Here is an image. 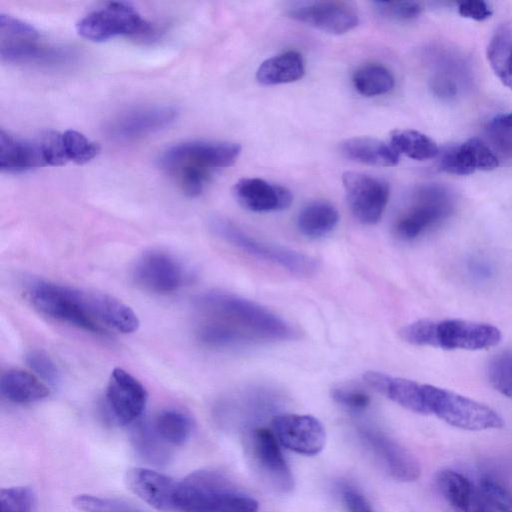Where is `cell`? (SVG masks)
Wrapping results in <instances>:
<instances>
[{"instance_id":"6da1fadb","label":"cell","mask_w":512,"mask_h":512,"mask_svg":"<svg viewBox=\"0 0 512 512\" xmlns=\"http://www.w3.org/2000/svg\"><path fill=\"white\" fill-rule=\"evenodd\" d=\"M240 153L241 146L237 143L196 140L167 148L158 162L185 195L197 197L205 189L211 172L232 166Z\"/></svg>"},{"instance_id":"7a4b0ae2","label":"cell","mask_w":512,"mask_h":512,"mask_svg":"<svg viewBox=\"0 0 512 512\" xmlns=\"http://www.w3.org/2000/svg\"><path fill=\"white\" fill-rule=\"evenodd\" d=\"M198 309L225 321L253 340L283 341L294 337L293 328L261 305L224 292H207L195 299Z\"/></svg>"},{"instance_id":"3957f363","label":"cell","mask_w":512,"mask_h":512,"mask_svg":"<svg viewBox=\"0 0 512 512\" xmlns=\"http://www.w3.org/2000/svg\"><path fill=\"white\" fill-rule=\"evenodd\" d=\"M406 342L446 350H483L497 345L501 331L487 323L461 320H418L400 330Z\"/></svg>"},{"instance_id":"277c9868","label":"cell","mask_w":512,"mask_h":512,"mask_svg":"<svg viewBox=\"0 0 512 512\" xmlns=\"http://www.w3.org/2000/svg\"><path fill=\"white\" fill-rule=\"evenodd\" d=\"M27 296L36 310L50 318L95 334L107 333L90 312L87 291L38 281L29 287Z\"/></svg>"},{"instance_id":"5b68a950","label":"cell","mask_w":512,"mask_h":512,"mask_svg":"<svg viewBox=\"0 0 512 512\" xmlns=\"http://www.w3.org/2000/svg\"><path fill=\"white\" fill-rule=\"evenodd\" d=\"M211 231L241 251L270 262L274 265L302 277L314 275L318 270V261L304 253L259 240L235 223L221 217L209 221Z\"/></svg>"},{"instance_id":"8992f818","label":"cell","mask_w":512,"mask_h":512,"mask_svg":"<svg viewBox=\"0 0 512 512\" xmlns=\"http://www.w3.org/2000/svg\"><path fill=\"white\" fill-rule=\"evenodd\" d=\"M426 413L465 430L499 429L503 419L490 407L453 391L422 384Z\"/></svg>"},{"instance_id":"52a82bcc","label":"cell","mask_w":512,"mask_h":512,"mask_svg":"<svg viewBox=\"0 0 512 512\" xmlns=\"http://www.w3.org/2000/svg\"><path fill=\"white\" fill-rule=\"evenodd\" d=\"M0 55L9 63L54 64L70 58L67 49L45 44L30 24L13 16L0 14Z\"/></svg>"},{"instance_id":"ba28073f","label":"cell","mask_w":512,"mask_h":512,"mask_svg":"<svg viewBox=\"0 0 512 512\" xmlns=\"http://www.w3.org/2000/svg\"><path fill=\"white\" fill-rule=\"evenodd\" d=\"M78 34L87 40L101 42L117 36L145 38L154 27L126 2H108L91 11L76 24Z\"/></svg>"},{"instance_id":"9c48e42d","label":"cell","mask_w":512,"mask_h":512,"mask_svg":"<svg viewBox=\"0 0 512 512\" xmlns=\"http://www.w3.org/2000/svg\"><path fill=\"white\" fill-rule=\"evenodd\" d=\"M452 211L453 203L447 191L437 186L421 187L397 218L395 233L402 240H413L440 225Z\"/></svg>"},{"instance_id":"30bf717a","label":"cell","mask_w":512,"mask_h":512,"mask_svg":"<svg viewBox=\"0 0 512 512\" xmlns=\"http://www.w3.org/2000/svg\"><path fill=\"white\" fill-rule=\"evenodd\" d=\"M342 182L353 216L362 224L377 223L388 203V183L382 178L355 171L344 172Z\"/></svg>"},{"instance_id":"8fae6325","label":"cell","mask_w":512,"mask_h":512,"mask_svg":"<svg viewBox=\"0 0 512 512\" xmlns=\"http://www.w3.org/2000/svg\"><path fill=\"white\" fill-rule=\"evenodd\" d=\"M271 424L280 445L293 452L313 456L325 446L324 426L314 416L279 414L272 418Z\"/></svg>"},{"instance_id":"7c38bea8","label":"cell","mask_w":512,"mask_h":512,"mask_svg":"<svg viewBox=\"0 0 512 512\" xmlns=\"http://www.w3.org/2000/svg\"><path fill=\"white\" fill-rule=\"evenodd\" d=\"M252 461L261 476L275 489L287 492L294 480L273 430L254 428L249 436Z\"/></svg>"},{"instance_id":"4fadbf2b","label":"cell","mask_w":512,"mask_h":512,"mask_svg":"<svg viewBox=\"0 0 512 512\" xmlns=\"http://www.w3.org/2000/svg\"><path fill=\"white\" fill-rule=\"evenodd\" d=\"M148 399L143 384L122 368H114L106 389L108 409L120 425L136 422L142 415Z\"/></svg>"},{"instance_id":"5bb4252c","label":"cell","mask_w":512,"mask_h":512,"mask_svg":"<svg viewBox=\"0 0 512 512\" xmlns=\"http://www.w3.org/2000/svg\"><path fill=\"white\" fill-rule=\"evenodd\" d=\"M361 441L395 480L412 482L419 478L421 469L416 458L401 444L381 431L359 429Z\"/></svg>"},{"instance_id":"9a60e30c","label":"cell","mask_w":512,"mask_h":512,"mask_svg":"<svg viewBox=\"0 0 512 512\" xmlns=\"http://www.w3.org/2000/svg\"><path fill=\"white\" fill-rule=\"evenodd\" d=\"M288 15L300 22L330 34H344L359 23L355 9L339 1L304 2L290 8Z\"/></svg>"},{"instance_id":"2e32d148","label":"cell","mask_w":512,"mask_h":512,"mask_svg":"<svg viewBox=\"0 0 512 512\" xmlns=\"http://www.w3.org/2000/svg\"><path fill=\"white\" fill-rule=\"evenodd\" d=\"M177 117L178 110L172 106L140 107L115 118L107 131L115 139L134 140L166 129Z\"/></svg>"},{"instance_id":"e0dca14e","label":"cell","mask_w":512,"mask_h":512,"mask_svg":"<svg viewBox=\"0 0 512 512\" xmlns=\"http://www.w3.org/2000/svg\"><path fill=\"white\" fill-rule=\"evenodd\" d=\"M133 278L141 288L149 292L169 294L181 286L183 270L169 254L151 251L138 259L133 269Z\"/></svg>"},{"instance_id":"ac0fdd59","label":"cell","mask_w":512,"mask_h":512,"mask_svg":"<svg viewBox=\"0 0 512 512\" xmlns=\"http://www.w3.org/2000/svg\"><path fill=\"white\" fill-rule=\"evenodd\" d=\"M127 487L142 501L162 512H176L179 481L145 467H133L125 475Z\"/></svg>"},{"instance_id":"d6986e66","label":"cell","mask_w":512,"mask_h":512,"mask_svg":"<svg viewBox=\"0 0 512 512\" xmlns=\"http://www.w3.org/2000/svg\"><path fill=\"white\" fill-rule=\"evenodd\" d=\"M233 195L244 209L257 213L282 211L293 201L289 189L261 178H241L233 186Z\"/></svg>"},{"instance_id":"ffe728a7","label":"cell","mask_w":512,"mask_h":512,"mask_svg":"<svg viewBox=\"0 0 512 512\" xmlns=\"http://www.w3.org/2000/svg\"><path fill=\"white\" fill-rule=\"evenodd\" d=\"M498 165L499 160L494 151L477 138L450 148L440 160V168L455 175H468L477 170L489 171Z\"/></svg>"},{"instance_id":"44dd1931","label":"cell","mask_w":512,"mask_h":512,"mask_svg":"<svg viewBox=\"0 0 512 512\" xmlns=\"http://www.w3.org/2000/svg\"><path fill=\"white\" fill-rule=\"evenodd\" d=\"M436 485L453 512H494L480 490L458 472L452 470L439 472Z\"/></svg>"},{"instance_id":"7402d4cb","label":"cell","mask_w":512,"mask_h":512,"mask_svg":"<svg viewBox=\"0 0 512 512\" xmlns=\"http://www.w3.org/2000/svg\"><path fill=\"white\" fill-rule=\"evenodd\" d=\"M87 297L92 316L106 331L130 334L138 329L139 318L127 304L105 293L87 291Z\"/></svg>"},{"instance_id":"603a6c76","label":"cell","mask_w":512,"mask_h":512,"mask_svg":"<svg viewBox=\"0 0 512 512\" xmlns=\"http://www.w3.org/2000/svg\"><path fill=\"white\" fill-rule=\"evenodd\" d=\"M363 379L371 388L403 408L427 415L422 384L376 371L366 372Z\"/></svg>"},{"instance_id":"cb8c5ba5","label":"cell","mask_w":512,"mask_h":512,"mask_svg":"<svg viewBox=\"0 0 512 512\" xmlns=\"http://www.w3.org/2000/svg\"><path fill=\"white\" fill-rule=\"evenodd\" d=\"M47 166L40 140L17 138L3 129L0 132V169L23 172Z\"/></svg>"},{"instance_id":"d4e9b609","label":"cell","mask_w":512,"mask_h":512,"mask_svg":"<svg viewBox=\"0 0 512 512\" xmlns=\"http://www.w3.org/2000/svg\"><path fill=\"white\" fill-rule=\"evenodd\" d=\"M339 150L345 158L369 166L392 167L400 160L391 144L368 136L348 138L340 143Z\"/></svg>"},{"instance_id":"484cf974","label":"cell","mask_w":512,"mask_h":512,"mask_svg":"<svg viewBox=\"0 0 512 512\" xmlns=\"http://www.w3.org/2000/svg\"><path fill=\"white\" fill-rule=\"evenodd\" d=\"M2 396L15 404H29L49 396L48 385L32 372L22 369L7 370L1 377Z\"/></svg>"},{"instance_id":"4316f807","label":"cell","mask_w":512,"mask_h":512,"mask_svg":"<svg viewBox=\"0 0 512 512\" xmlns=\"http://www.w3.org/2000/svg\"><path fill=\"white\" fill-rule=\"evenodd\" d=\"M304 74L302 55L288 50L263 61L256 71V79L262 85H279L300 80Z\"/></svg>"},{"instance_id":"83f0119b","label":"cell","mask_w":512,"mask_h":512,"mask_svg":"<svg viewBox=\"0 0 512 512\" xmlns=\"http://www.w3.org/2000/svg\"><path fill=\"white\" fill-rule=\"evenodd\" d=\"M339 221L337 209L323 200L313 201L300 211L297 227L306 237L322 238L334 230Z\"/></svg>"},{"instance_id":"f1b7e54d","label":"cell","mask_w":512,"mask_h":512,"mask_svg":"<svg viewBox=\"0 0 512 512\" xmlns=\"http://www.w3.org/2000/svg\"><path fill=\"white\" fill-rule=\"evenodd\" d=\"M487 58L499 80L512 89V22L496 29L487 46Z\"/></svg>"},{"instance_id":"f546056e","label":"cell","mask_w":512,"mask_h":512,"mask_svg":"<svg viewBox=\"0 0 512 512\" xmlns=\"http://www.w3.org/2000/svg\"><path fill=\"white\" fill-rule=\"evenodd\" d=\"M390 144L399 154L419 161L435 158L439 153L437 144L430 137L413 129L393 130Z\"/></svg>"},{"instance_id":"4dcf8cb0","label":"cell","mask_w":512,"mask_h":512,"mask_svg":"<svg viewBox=\"0 0 512 512\" xmlns=\"http://www.w3.org/2000/svg\"><path fill=\"white\" fill-rule=\"evenodd\" d=\"M356 91L366 97L384 95L394 87V77L389 69L378 63L360 66L352 77Z\"/></svg>"},{"instance_id":"1f68e13d","label":"cell","mask_w":512,"mask_h":512,"mask_svg":"<svg viewBox=\"0 0 512 512\" xmlns=\"http://www.w3.org/2000/svg\"><path fill=\"white\" fill-rule=\"evenodd\" d=\"M196 336L202 344L214 348L231 347L254 341L235 326L214 317L198 326Z\"/></svg>"},{"instance_id":"d6a6232c","label":"cell","mask_w":512,"mask_h":512,"mask_svg":"<svg viewBox=\"0 0 512 512\" xmlns=\"http://www.w3.org/2000/svg\"><path fill=\"white\" fill-rule=\"evenodd\" d=\"M132 442L143 460L154 465H163L169 461V445L159 437L152 424L137 423L132 431Z\"/></svg>"},{"instance_id":"836d02e7","label":"cell","mask_w":512,"mask_h":512,"mask_svg":"<svg viewBox=\"0 0 512 512\" xmlns=\"http://www.w3.org/2000/svg\"><path fill=\"white\" fill-rule=\"evenodd\" d=\"M152 425L159 437L169 446L184 444L192 433L190 417L175 409L160 412Z\"/></svg>"},{"instance_id":"e575fe53","label":"cell","mask_w":512,"mask_h":512,"mask_svg":"<svg viewBox=\"0 0 512 512\" xmlns=\"http://www.w3.org/2000/svg\"><path fill=\"white\" fill-rule=\"evenodd\" d=\"M62 145L68 161L76 164H85L91 161L99 153L97 143L88 139L84 134L76 130H66L61 133Z\"/></svg>"},{"instance_id":"d590c367","label":"cell","mask_w":512,"mask_h":512,"mask_svg":"<svg viewBox=\"0 0 512 512\" xmlns=\"http://www.w3.org/2000/svg\"><path fill=\"white\" fill-rule=\"evenodd\" d=\"M72 504L82 512H144L125 500L92 494H79L73 498Z\"/></svg>"},{"instance_id":"8d00e7d4","label":"cell","mask_w":512,"mask_h":512,"mask_svg":"<svg viewBox=\"0 0 512 512\" xmlns=\"http://www.w3.org/2000/svg\"><path fill=\"white\" fill-rule=\"evenodd\" d=\"M486 133L493 151L512 158V112L494 117L488 123Z\"/></svg>"},{"instance_id":"74e56055","label":"cell","mask_w":512,"mask_h":512,"mask_svg":"<svg viewBox=\"0 0 512 512\" xmlns=\"http://www.w3.org/2000/svg\"><path fill=\"white\" fill-rule=\"evenodd\" d=\"M487 374L498 392L512 398V350L495 355L489 362Z\"/></svg>"},{"instance_id":"f35d334b","label":"cell","mask_w":512,"mask_h":512,"mask_svg":"<svg viewBox=\"0 0 512 512\" xmlns=\"http://www.w3.org/2000/svg\"><path fill=\"white\" fill-rule=\"evenodd\" d=\"M258 502L234 488L219 493L208 512H258Z\"/></svg>"},{"instance_id":"ab89813d","label":"cell","mask_w":512,"mask_h":512,"mask_svg":"<svg viewBox=\"0 0 512 512\" xmlns=\"http://www.w3.org/2000/svg\"><path fill=\"white\" fill-rule=\"evenodd\" d=\"M479 490L494 511L512 512V492L500 481L484 476L479 481Z\"/></svg>"},{"instance_id":"60d3db41","label":"cell","mask_w":512,"mask_h":512,"mask_svg":"<svg viewBox=\"0 0 512 512\" xmlns=\"http://www.w3.org/2000/svg\"><path fill=\"white\" fill-rule=\"evenodd\" d=\"M33 504L34 494L29 487L14 486L0 491L1 512H31Z\"/></svg>"},{"instance_id":"b9f144b4","label":"cell","mask_w":512,"mask_h":512,"mask_svg":"<svg viewBox=\"0 0 512 512\" xmlns=\"http://www.w3.org/2000/svg\"><path fill=\"white\" fill-rule=\"evenodd\" d=\"M26 363L38 378L43 382L55 384L59 373L51 357L42 350H32L26 355Z\"/></svg>"},{"instance_id":"7bdbcfd3","label":"cell","mask_w":512,"mask_h":512,"mask_svg":"<svg viewBox=\"0 0 512 512\" xmlns=\"http://www.w3.org/2000/svg\"><path fill=\"white\" fill-rule=\"evenodd\" d=\"M373 5L381 15L396 20H411L422 12L421 4L413 1H376L373 2Z\"/></svg>"},{"instance_id":"ee69618b","label":"cell","mask_w":512,"mask_h":512,"mask_svg":"<svg viewBox=\"0 0 512 512\" xmlns=\"http://www.w3.org/2000/svg\"><path fill=\"white\" fill-rule=\"evenodd\" d=\"M332 398L339 405L353 412H361L370 404L369 395L356 388H335L332 390Z\"/></svg>"},{"instance_id":"f6af8a7d","label":"cell","mask_w":512,"mask_h":512,"mask_svg":"<svg viewBox=\"0 0 512 512\" xmlns=\"http://www.w3.org/2000/svg\"><path fill=\"white\" fill-rule=\"evenodd\" d=\"M40 143L47 166H62L68 162L60 133L47 132L40 138Z\"/></svg>"},{"instance_id":"bcb514c9","label":"cell","mask_w":512,"mask_h":512,"mask_svg":"<svg viewBox=\"0 0 512 512\" xmlns=\"http://www.w3.org/2000/svg\"><path fill=\"white\" fill-rule=\"evenodd\" d=\"M342 498L350 512H374L366 497L354 487L344 486L342 488Z\"/></svg>"},{"instance_id":"7dc6e473","label":"cell","mask_w":512,"mask_h":512,"mask_svg":"<svg viewBox=\"0 0 512 512\" xmlns=\"http://www.w3.org/2000/svg\"><path fill=\"white\" fill-rule=\"evenodd\" d=\"M458 12L461 16L476 21H483L489 18L492 11L488 4L481 0H467L459 4Z\"/></svg>"}]
</instances>
